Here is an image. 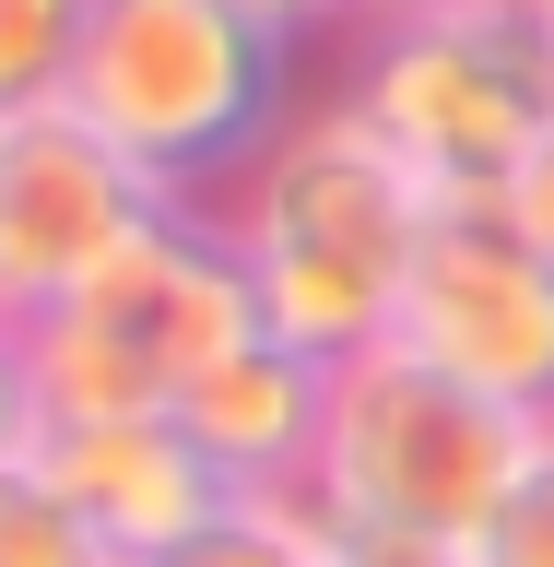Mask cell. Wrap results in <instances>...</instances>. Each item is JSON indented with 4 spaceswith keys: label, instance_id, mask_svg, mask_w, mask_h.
Wrapping results in <instances>:
<instances>
[{
    "label": "cell",
    "instance_id": "obj_1",
    "mask_svg": "<svg viewBox=\"0 0 554 567\" xmlns=\"http://www.w3.org/2000/svg\"><path fill=\"white\" fill-rule=\"evenodd\" d=\"M224 225L260 284V331L295 343L307 367H354L401 331V272H414L437 202L343 95L295 106L283 142L224 189Z\"/></svg>",
    "mask_w": 554,
    "mask_h": 567
},
{
    "label": "cell",
    "instance_id": "obj_2",
    "mask_svg": "<svg viewBox=\"0 0 554 567\" xmlns=\"http://www.w3.org/2000/svg\"><path fill=\"white\" fill-rule=\"evenodd\" d=\"M12 343H24L35 425L177 414L189 379H212L237 343H260V284H248V248L212 202H166L118 260H95Z\"/></svg>",
    "mask_w": 554,
    "mask_h": 567
},
{
    "label": "cell",
    "instance_id": "obj_3",
    "mask_svg": "<svg viewBox=\"0 0 554 567\" xmlns=\"http://www.w3.org/2000/svg\"><path fill=\"white\" fill-rule=\"evenodd\" d=\"M283 83H295V35L237 0H95L71 60V118L106 154H130L166 202H212L283 142L295 118Z\"/></svg>",
    "mask_w": 554,
    "mask_h": 567
},
{
    "label": "cell",
    "instance_id": "obj_4",
    "mask_svg": "<svg viewBox=\"0 0 554 567\" xmlns=\"http://www.w3.org/2000/svg\"><path fill=\"white\" fill-rule=\"evenodd\" d=\"M343 106L414 166L425 202H508L554 131V24L531 0H460L366 35Z\"/></svg>",
    "mask_w": 554,
    "mask_h": 567
},
{
    "label": "cell",
    "instance_id": "obj_5",
    "mask_svg": "<svg viewBox=\"0 0 554 567\" xmlns=\"http://www.w3.org/2000/svg\"><path fill=\"white\" fill-rule=\"evenodd\" d=\"M543 425L472 402L460 379H437L425 354L378 343L331 367V425H318V473L307 508L331 532H401V544H472L484 508L520 485V461Z\"/></svg>",
    "mask_w": 554,
    "mask_h": 567
},
{
    "label": "cell",
    "instance_id": "obj_6",
    "mask_svg": "<svg viewBox=\"0 0 554 567\" xmlns=\"http://www.w3.org/2000/svg\"><path fill=\"white\" fill-rule=\"evenodd\" d=\"M401 354L520 425H554V248L508 202H437L401 272Z\"/></svg>",
    "mask_w": 554,
    "mask_h": 567
},
{
    "label": "cell",
    "instance_id": "obj_7",
    "mask_svg": "<svg viewBox=\"0 0 554 567\" xmlns=\"http://www.w3.org/2000/svg\"><path fill=\"white\" fill-rule=\"evenodd\" d=\"M166 213V189L130 166V154H106L83 118L60 106H24V118H0V331H24L71 296V284L118 260Z\"/></svg>",
    "mask_w": 554,
    "mask_h": 567
},
{
    "label": "cell",
    "instance_id": "obj_8",
    "mask_svg": "<svg viewBox=\"0 0 554 567\" xmlns=\"http://www.w3.org/2000/svg\"><path fill=\"white\" fill-rule=\"evenodd\" d=\"M24 461L48 473V496H60L71 520L95 532L106 567H154V556H177V544H189V532L237 496L201 450H189V425H177V414H130V425H35Z\"/></svg>",
    "mask_w": 554,
    "mask_h": 567
},
{
    "label": "cell",
    "instance_id": "obj_9",
    "mask_svg": "<svg viewBox=\"0 0 554 567\" xmlns=\"http://www.w3.org/2000/svg\"><path fill=\"white\" fill-rule=\"evenodd\" d=\"M177 425H189V450L237 496H307L318 425H331V367H307L295 343L260 331V343H237L212 379L177 390Z\"/></svg>",
    "mask_w": 554,
    "mask_h": 567
},
{
    "label": "cell",
    "instance_id": "obj_10",
    "mask_svg": "<svg viewBox=\"0 0 554 567\" xmlns=\"http://www.w3.org/2000/svg\"><path fill=\"white\" fill-rule=\"evenodd\" d=\"M154 567H331V520H318L307 496H224V508Z\"/></svg>",
    "mask_w": 554,
    "mask_h": 567
},
{
    "label": "cell",
    "instance_id": "obj_11",
    "mask_svg": "<svg viewBox=\"0 0 554 567\" xmlns=\"http://www.w3.org/2000/svg\"><path fill=\"white\" fill-rule=\"evenodd\" d=\"M83 12L95 0H0V118L71 95V60H83Z\"/></svg>",
    "mask_w": 554,
    "mask_h": 567
},
{
    "label": "cell",
    "instance_id": "obj_12",
    "mask_svg": "<svg viewBox=\"0 0 554 567\" xmlns=\"http://www.w3.org/2000/svg\"><path fill=\"white\" fill-rule=\"evenodd\" d=\"M460 567H554V425L531 437L520 461V485L484 508V532L460 544Z\"/></svg>",
    "mask_w": 554,
    "mask_h": 567
},
{
    "label": "cell",
    "instance_id": "obj_13",
    "mask_svg": "<svg viewBox=\"0 0 554 567\" xmlns=\"http://www.w3.org/2000/svg\"><path fill=\"white\" fill-rule=\"evenodd\" d=\"M0 567H106L95 532L71 520L35 461H0Z\"/></svg>",
    "mask_w": 554,
    "mask_h": 567
},
{
    "label": "cell",
    "instance_id": "obj_14",
    "mask_svg": "<svg viewBox=\"0 0 554 567\" xmlns=\"http://www.w3.org/2000/svg\"><path fill=\"white\" fill-rule=\"evenodd\" d=\"M331 567H460L449 544H401V532H331Z\"/></svg>",
    "mask_w": 554,
    "mask_h": 567
},
{
    "label": "cell",
    "instance_id": "obj_15",
    "mask_svg": "<svg viewBox=\"0 0 554 567\" xmlns=\"http://www.w3.org/2000/svg\"><path fill=\"white\" fill-rule=\"evenodd\" d=\"M35 450V390H24V343L0 331V461Z\"/></svg>",
    "mask_w": 554,
    "mask_h": 567
},
{
    "label": "cell",
    "instance_id": "obj_16",
    "mask_svg": "<svg viewBox=\"0 0 554 567\" xmlns=\"http://www.w3.org/2000/svg\"><path fill=\"white\" fill-rule=\"evenodd\" d=\"M508 213H520L531 237L554 248V131H543V154H531V166H520V189H508Z\"/></svg>",
    "mask_w": 554,
    "mask_h": 567
},
{
    "label": "cell",
    "instance_id": "obj_17",
    "mask_svg": "<svg viewBox=\"0 0 554 567\" xmlns=\"http://www.w3.org/2000/svg\"><path fill=\"white\" fill-rule=\"evenodd\" d=\"M425 12H460V0H331V24H366V35H389V24H425Z\"/></svg>",
    "mask_w": 554,
    "mask_h": 567
},
{
    "label": "cell",
    "instance_id": "obj_18",
    "mask_svg": "<svg viewBox=\"0 0 554 567\" xmlns=\"http://www.w3.org/2000/svg\"><path fill=\"white\" fill-rule=\"evenodd\" d=\"M237 12H260V24H283V35H295V24H331V0H237Z\"/></svg>",
    "mask_w": 554,
    "mask_h": 567
},
{
    "label": "cell",
    "instance_id": "obj_19",
    "mask_svg": "<svg viewBox=\"0 0 554 567\" xmlns=\"http://www.w3.org/2000/svg\"><path fill=\"white\" fill-rule=\"evenodd\" d=\"M531 12H543V24H554V0H531Z\"/></svg>",
    "mask_w": 554,
    "mask_h": 567
}]
</instances>
